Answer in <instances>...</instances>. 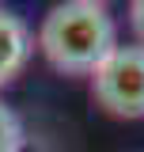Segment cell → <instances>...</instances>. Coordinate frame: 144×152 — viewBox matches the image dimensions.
<instances>
[{"label":"cell","mask_w":144,"mask_h":152,"mask_svg":"<svg viewBox=\"0 0 144 152\" xmlns=\"http://www.w3.org/2000/svg\"><path fill=\"white\" fill-rule=\"evenodd\" d=\"M19 145H23V126L15 110L0 103V152H19Z\"/></svg>","instance_id":"4"},{"label":"cell","mask_w":144,"mask_h":152,"mask_svg":"<svg viewBox=\"0 0 144 152\" xmlns=\"http://www.w3.org/2000/svg\"><path fill=\"white\" fill-rule=\"evenodd\" d=\"M38 46L57 72L68 76L95 72L118 50V27H114V15L106 12V4L68 0V4H57L42 19Z\"/></svg>","instance_id":"1"},{"label":"cell","mask_w":144,"mask_h":152,"mask_svg":"<svg viewBox=\"0 0 144 152\" xmlns=\"http://www.w3.org/2000/svg\"><path fill=\"white\" fill-rule=\"evenodd\" d=\"M129 23H133V31H137V38H140V46H144V0H137L129 8Z\"/></svg>","instance_id":"5"},{"label":"cell","mask_w":144,"mask_h":152,"mask_svg":"<svg viewBox=\"0 0 144 152\" xmlns=\"http://www.w3.org/2000/svg\"><path fill=\"white\" fill-rule=\"evenodd\" d=\"M27 57H31V31H27V23L0 8V88L19 76Z\"/></svg>","instance_id":"3"},{"label":"cell","mask_w":144,"mask_h":152,"mask_svg":"<svg viewBox=\"0 0 144 152\" xmlns=\"http://www.w3.org/2000/svg\"><path fill=\"white\" fill-rule=\"evenodd\" d=\"M91 95L114 118H144V46H118L91 72Z\"/></svg>","instance_id":"2"}]
</instances>
